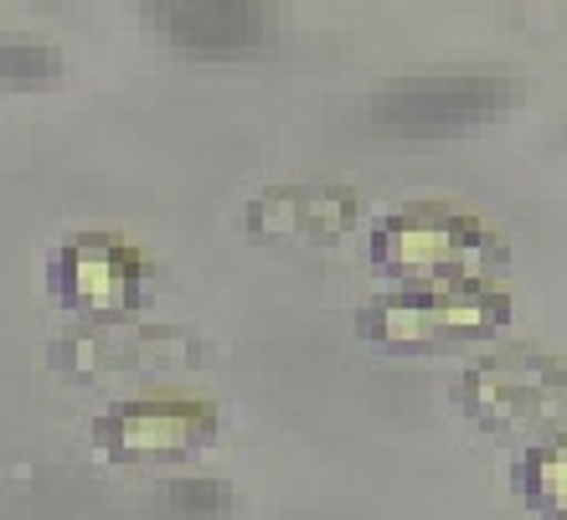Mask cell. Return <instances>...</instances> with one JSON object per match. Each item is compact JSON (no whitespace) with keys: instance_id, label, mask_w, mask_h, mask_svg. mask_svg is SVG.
I'll use <instances>...</instances> for the list:
<instances>
[{"instance_id":"8992f818","label":"cell","mask_w":567,"mask_h":520,"mask_svg":"<svg viewBox=\"0 0 567 520\" xmlns=\"http://www.w3.org/2000/svg\"><path fill=\"white\" fill-rule=\"evenodd\" d=\"M217 438V407L202 397H140L120 402L93 423V444L109 459L140 464V459H176L196 454Z\"/></svg>"},{"instance_id":"52a82bcc","label":"cell","mask_w":567,"mask_h":520,"mask_svg":"<svg viewBox=\"0 0 567 520\" xmlns=\"http://www.w3.org/2000/svg\"><path fill=\"white\" fill-rule=\"evenodd\" d=\"M351 186H269L243 211V227L258 242H336L357 227Z\"/></svg>"},{"instance_id":"5b68a950","label":"cell","mask_w":567,"mask_h":520,"mask_svg":"<svg viewBox=\"0 0 567 520\" xmlns=\"http://www.w3.org/2000/svg\"><path fill=\"white\" fill-rule=\"evenodd\" d=\"M145 279V253L109 232H83L47 258V294L73 314H89V325H114L120 314L140 310Z\"/></svg>"},{"instance_id":"6da1fadb","label":"cell","mask_w":567,"mask_h":520,"mask_svg":"<svg viewBox=\"0 0 567 520\" xmlns=\"http://www.w3.org/2000/svg\"><path fill=\"white\" fill-rule=\"evenodd\" d=\"M506 232L444 201H408L388 211L372 232V268L408 294H454V289H495L506 273Z\"/></svg>"},{"instance_id":"ba28073f","label":"cell","mask_w":567,"mask_h":520,"mask_svg":"<svg viewBox=\"0 0 567 520\" xmlns=\"http://www.w3.org/2000/svg\"><path fill=\"white\" fill-rule=\"evenodd\" d=\"M150 21L165 42L192 52H248L274 37L269 6H155Z\"/></svg>"},{"instance_id":"7a4b0ae2","label":"cell","mask_w":567,"mask_h":520,"mask_svg":"<svg viewBox=\"0 0 567 520\" xmlns=\"http://www.w3.org/2000/svg\"><path fill=\"white\" fill-rule=\"evenodd\" d=\"M460 413L501 444H542L567 433V361L532 345H506L480 356L454 382Z\"/></svg>"},{"instance_id":"3957f363","label":"cell","mask_w":567,"mask_h":520,"mask_svg":"<svg viewBox=\"0 0 567 520\" xmlns=\"http://www.w3.org/2000/svg\"><path fill=\"white\" fill-rule=\"evenodd\" d=\"M511 320L501 289H454V294H377L357 310V335L392 356H454L464 345L491 341Z\"/></svg>"},{"instance_id":"9c48e42d","label":"cell","mask_w":567,"mask_h":520,"mask_svg":"<svg viewBox=\"0 0 567 520\" xmlns=\"http://www.w3.org/2000/svg\"><path fill=\"white\" fill-rule=\"evenodd\" d=\"M511 485H516L526 510H537L547 520H567V433L526 444L511 464Z\"/></svg>"},{"instance_id":"277c9868","label":"cell","mask_w":567,"mask_h":520,"mask_svg":"<svg viewBox=\"0 0 567 520\" xmlns=\"http://www.w3.org/2000/svg\"><path fill=\"white\" fill-rule=\"evenodd\" d=\"M522 98L516 77L506 73H433V77H398L372 98V124L388 134H470L506 119V108Z\"/></svg>"}]
</instances>
